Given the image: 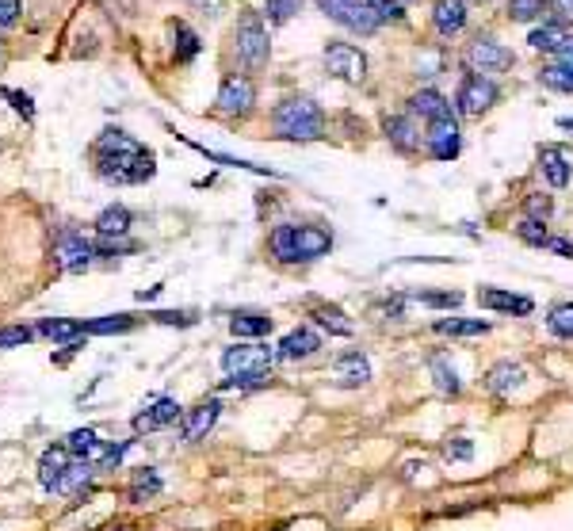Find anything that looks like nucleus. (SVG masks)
Here are the masks:
<instances>
[{
	"label": "nucleus",
	"instance_id": "obj_1",
	"mask_svg": "<svg viewBox=\"0 0 573 531\" xmlns=\"http://www.w3.org/2000/svg\"><path fill=\"white\" fill-rule=\"evenodd\" d=\"M92 165H96V176L107 184H146L157 172L153 149L134 142L127 130L119 127H107L92 142Z\"/></svg>",
	"mask_w": 573,
	"mask_h": 531
},
{
	"label": "nucleus",
	"instance_id": "obj_2",
	"mask_svg": "<svg viewBox=\"0 0 573 531\" xmlns=\"http://www.w3.org/2000/svg\"><path fill=\"white\" fill-rule=\"evenodd\" d=\"M268 249L279 264H314L333 249V234L325 226H295V222H279L276 230L268 234Z\"/></svg>",
	"mask_w": 573,
	"mask_h": 531
},
{
	"label": "nucleus",
	"instance_id": "obj_3",
	"mask_svg": "<svg viewBox=\"0 0 573 531\" xmlns=\"http://www.w3.org/2000/svg\"><path fill=\"white\" fill-rule=\"evenodd\" d=\"M272 130H276V138H287V142H318L325 138V111L310 96L283 100L272 111Z\"/></svg>",
	"mask_w": 573,
	"mask_h": 531
},
{
	"label": "nucleus",
	"instance_id": "obj_4",
	"mask_svg": "<svg viewBox=\"0 0 573 531\" xmlns=\"http://www.w3.org/2000/svg\"><path fill=\"white\" fill-rule=\"evenodd\" d=\"M276 367V348L268 344H234L222 352V371L230 375V386H260Z\"/></svg>",
	"mask_w": 573,
	"mask_h": 531
},
{
	"label": "nucleus",
	"instance_id": "obj_5",
	"mask_svg": "<svg viewBox=\"0 0 573 531\" xmlns=\"http://www.w3.org/2000/svg\"><path fill=\"white\" fill-rule=\"evenodd\" d=\"M234 50H237V62L245 65L249 73L264 69L268 58H272V39H268V23L260 12L245 8L234 23Z\"/></svg>",
	"mask_w": 573,
	"mask_h": 531
},
{
	"label": "nucleus",
	"instance_id": "obj_6",
	"mask_svg": "<svg viewBox=\"0 0 573 531\" xmlns=\"http://www.w3.org/2000/svg\"><path fill=\"white\" fill-rule=\"evenodd\" d=\"M516 65V58H512V50L505 43H497L493 35H474L467 43V50H463V69L467 73H478V77H497V73H505V69H512Z\"/></svg>",
	"mask_w": 573,
	"mask_h": 531
},
{
	"label": "nucleus",
	"instance_id": "obj_7",
	"mask_svg": "<svg viewBox=\"0 0 573 531\" xmlns=\"http://www.w3.org/2000/svg\"><path fill=\"white\" fill-rule=\"evenodd\" d=\"M321 12L329 16V20L337 23V27H344V31H352V35H375L382 27V20L371 12V4L367 0H314Z\"/></svg>",
	"mask_w": 573,
	"mask_h": 531
},
{
	"label": "nucleus",
	"instance_id": "obj_8",
	"mask_svg": "<svg viewBox=\"0 0 573 531\" xmlns=\"http://www.w3.org/2000/svg\"><path fill=\"white\" fill-rule=\"evenodd\" d=\"M497 100H501V88L489 77H478V73H463V81L455 88V111L463 119H482Z\"/></svg>",
	"mask_w": 573,
	"mask_h": 531
},
{
	"label": "nucleus",
	"instance_id": "obj_9",
	"mask_svg": "<svg viewBox=\"0 0 573 531\" xmlns=\"http://www.w3.org/2000/svg\"><path fill=\"white\" fill-rule=\"evenodd\" d=\"M321 58H325V69H329L337 81H344V85H363V81H367V54H363L360 46L333 39V43L325 46Z\"/></svg>",
	"mask_w": 573,
	"mask_h": 531
},
{
	"label": "nucleus",
	"instance_id": "obj_10",
	"mask_svg": "<svg viewBox=\"0 0 573 531\" xmlns=\"http://www.w3.org/2000/svg\"><path fill=\"white\" fill-rule=\"evenodd\" d=\"M214 107L230 119H245L256 107V85L249 73H230L222 85H218V96H214Z\"/></svg>",
	"mask_w": 573,
	"mask_h": 531
},
{
	"label": "nucleus",
	"instance_id": "obj_11",
	"mask_svg": "<svg viewBox=\"0 0 573 531\" xmlns=\"http://www.w3.org/2000/svg\"><path fill=\"white\" fill-rule=\"evenodd\" d=\"M54 260H58L62 272L81 276L88 264L96 260V245H92L81 230H62V234H58V245H54Z\"/></svg>",
	"mask_w": 573,
	"mask_h": 531
},
{
	"label": "nucleus",
	"instance_id": "obj_12",
	"mask_svg": "<svg viewBox=\"0 0 573 531\" xmlns=\"http://www.w3.org/2000/svg\"><path fill=\"white\" fill-rule=\"evenodd\" d=\"M382 134H386V142L398 149V153H421L425 146V130L417 127V119L409 115V111H398V115H382Z\"/></svg>",
	"mask_w": 573,
	"mask_h": 531
},
{
	"label": "nucleus",
	"instance_id": "obj_13",
	"mask_svg": "<svg viewBox=\"0 0 573 531\" xmlns=\"http://www.w3.org/2000/svg\"><path fill=\"white\" fill-rule=\"evenodd\" d=\"M425 149L436 157V161H455V157H459V149H463V130L455 123V115H444V119L428 123Z\"/></svg>",
	"mask_w": 573,
	"mask_h": 531
},
{
	"label": "nucleus",
	"instance_id": "obj_14",
	"mask_svg": "<svg viewBox=\"0 0 573 531\" xmlns=\"http://www.w3.org/2000/svg\"><path fill=\"white\" fill-rule=\"evenodd\" d=\"M467 20H470V0H436L432 4V27H436L440 39L463 35Z\"/></svg>",
	"mask_w": 573,
	"mask_h": 531
},
{
	"label": "nucleus",
	"instance_id": "obj_15",
	"mask_svg": "<svg viewBox=\"0 0 573 531\" xmlns=\"http://www.w3.org/2000/svg\"><path fill=\"white\" fill-rule=\"evenodd\" d=\"M321 352V337L310 329V325H302V329H291L287 337L276 344V360L283 363H298V360H310V356H318Z\"/></svg>",
	"mask_w": 573,
	"mask_h": 531
},
{
	"label": "nucleus",
	"instance_id": "obj_16",
	"mask_svg": "<svg viewBox=\"0 0 573 531\" xmlns=\"http://www.w3.org/2000/svg\"><path fill=\"white\" fill-rule=\"evenodd\" d=\"M478 306H486L493 314H516V318H528L535 310V302L528 295H512L501 287H478Z\"/></svg>",
	"mask_w": 573,
	"mask_h": 531
},
{
	"label": "nucleus",
	"instance_id": "obj_17",
	"mask_svg": "<svg viewBox=\"0 0 573 531\" xmlns=\"http://www.w3.org/2000/svg\"><path fill=\"white\" fill-rule=\"evenodd\" d=\"M333 383L352 390V386H367L371 383V360L363 352H344L333 360Z\"/></svg>",
	"mask_w": 573,
	"mask_h": 531
},
{
	"label": "nucleus",
	"instance_id": "obj_18",
	"mask_svg": "<svg viewBox=\"0 0 573 531\" xmlns=\"http://www.w3.org/2000/svg\"><path fill=\"white\" fill-rule=\"evenodd\" d=\"M573 39V27L570 23H562V20H543L539 23V27H535V31H531L528 35V46L531 50H535V54H558V50H562V46L570 43Z\"/></svg>",
	"mask_w": 573,
	"mask_h": 531
},
{
	"label": "nucleus",
	"instance_id": "obj_19",
	"mask_svg": "<svg viewBox=\"0 0 573 531\" xmlns=\"http://www.w3.org/2000/svg\"><path fill=\"white\" fill-rule=\"evenodd\" d=\"M218 413H222L218 402H203V405H195V409H188V413L180 417V440H184V444L203 440L214 428V421H218Z\"/></svg>",
	"mask_w": 573,
	"mask_h": 531
},
{
	"label": "nucleus",
	"instance_id": "obj_20",
	"mask_svg": "<svg viewBox=\"0 0 573 531\" xmlns=\"http://www.w3.org/2000/svg\"><path fill=\"white\" fill-rule=\"evenodd\" d=\"M73 451L69 447H46L43 459H39V482H43V489H50V493H58V486H62L65 470L73 467Z\"/></svg>",
	"mask_w": 573,
	"mask_h": 531
},
{
	"label": "nucleus",
	"instance_id": "obj_21",
	"mask_svg": "<svg viewBox=\"0 0 573 531\" xmlns=\"http://www.w3.org/2000/svg\"><path fill=\"white\" fill-rule=\"evenodd\" d=\"M405 104H409L413 119H425V123H436V119L451 115V100H447L444 92H436V88H417Z\"/></svg>",
	"mask_w": 573,
	"mask_h": 531
},
{
	"label": "nucleus",
	"instance_id": "obj_22",
	"mask_svg": "<svg viewBox=\"0 0 573 531\" xmlns=\"http://www.w3.org/2000/svg\"><path fill=\"white\" fill-rule=\"evenodd\" d=\"M65 447L77 455V459H85V463H92V467L100 470V463L107 459V451H111V444H104L92 428H77V432H69L65 436Z\"/></svg>",
	"mask_w": 573,
	"mask_h": 531
},
{
	"label": "nucleus",
	"instance_id": "obj_23",
	"mask_svg": "<svg viewBox=\"0 0 573 531\" xmlns=\"http://www.w3.org/2000/svg\"><path fill=\"white\" fill-rule=\"evenodd\" d=\"M184 417V409L172 402V398H157L153 405H146L138 417H134V432H157V428L172 425V421H180Z\"/></svg>",
	"mask_w": 573,
	"mask_h": 531
},
{
	"label": "nucleus",
	"instance_id": "obj_24",
	"mask_svg": "<svg viewBox=\"0 0 573 531\" xmlns=\"http://www.w3.org/2000/svg\"><path fill=\"white\" fill-rule=\"evenodd\" d=\"M524 379H528L524 363L501 360V363H493V367L486 371V390H489V394H512L516 386H524Z\"/></svg>",
	"mask_w": 573,
	"mask_h": 531
},
{
	"label": "nucleus",
	"instance_id": "obj_25",
	"mask_svg": "<svg viewBox=\"0 0 573 531\" xmlns=\"http://www.w3.org/2000/svg\"><path fill=\"white\" fill-rule=\"evenodd\" d=\"M539 169H543V176H547V184L551 188H570V176H573V169H570V157L562 153L558 146H543L539 149Z\"/></svg>",
	"mask_w": 573,
	"mask_h": 531
},
{
	"label": "nucleus",
	"instance_id": "obj_26",
	"mask_svg": "<svg viewBox=\"0 0 573 531\" xmlns=\"http://www.w3.org/2000/svg\"><path fill=\"white\" fill-rule=\"evenodd\" d=\"M39 333L50 337L54 344H65V348H77L81 337H88L85 325H81V321H69V318H46L43 325H39Z\"/></svg>",
	"mask_w": 573,
	"mask_h": 531
},
{
	"label": "nucleus",
	"instance_id": "obj_27",
	"mask_svg": "<svg viewBox=\"0 0 573 531\" xmlns=\"http://www.w3.org/2000/svg\"><path fill=\"white\" fill-rule=\"evenodd\" d=\"M230 333L245 340L268 337L272 333V318L268 314H253V310H237L234 318H230Z\"/></svg>",
	"mask_w": 573,
	"mask_h": 531
},
{
	"label": "nucleus",
	"instance_id": "obj_28",
	"mask_svg": "<svg viewBox=\"0 0 573 531\" xmlns=\"http://www.w3.org/2000/svg\"><path fill=\"white\" fill-rule=\"evenodd\" d=\"M130 211L123 207V203H115V207H107V211H100V218H96V234L100 237H127V230H130Z\"/></svg>",
	"mask_w": 573,
	"mask_h": 531
},
{
	"label": "nucleus",
	"instance_id": "obj_29",
	"mask_svg": "<svg viewBox=\"0 0 573 531\" xmlns=\"http://www.w3.org/2000/svg\"><path fill=\"white\" fill-rule=\"evenodd\" d=\"M440 337H486L489 321L482 318H440L432 325Z\"/></svg>",
	"mask_w": 573,
	"mask_h": 531
},
{
	"label": "nucleus",
	"instance_id": "obj_30",
	"mask_svg": "<svg viewBox=\"0 0 573 531\" xmlns=\"http://www.w3.org/2000/svg\"><path fill=\"white\" fill-rule=\"evenodd\" d=\"M161 474L153 467H142V470H134V482H130V489H127V497L134 501V505H142V501H149V497H157L161 493Z\"/></svg>",
	"mask_w": 573,
	"mask_h": 531
},
{
	"label": "nucleus",
	"instance_id": "obj_31",
	"mask_svg": "<svg viewBox=\"0 0 573 531\" xmlns=\"http://www.w3.org/2000/svg\"><path fill=\"white\" fill-rule=\"evenodd\" d=\"M505 8H509V20L512 23H543V20H551V16H547V12H551V4H547V0H509Z\"/></svg>",
	"mask_w": 573,
	"mask_h": 531
},
{
	"label": "nucleus",
	"instance_id": "obj_32",
	"mask_svg": "<svg viewBox=\"0 0 573 531\" xmlns=\"http://www.w3.org/2000/svg\"><path fill=\"white\" fill-rule=\"evenodd\" d=\"M314 321L321 329H329L333 337H352V321L344 318L340 306H314Z\"/></svg>",
	"mask_w": 573,
	"mask_h": 531
},
{
	"label": "nucleus",
	"instance_id": "obj_33",
	"mask_svg": "<svg viewBox=\"0 0 573 531\" xmlns=\"http://www.w3.org/2000/svg\"><path fill=\"white\" fill-rule=\"evenodd\" d=\"M127 329H134V318H130V314H111V318L85 321L88 337H115V333H127Z\"/></svg>",
	"mask_w": 573,
	"mask_h": 531
},
{
	"label": "nucleus",
	"instance_id": "obj_34",
	"mask_svg": "<svg viewBox=\"0 0 573 531\" xmlns=\"http://www.w3.org/2000/svg\"><path fill=\"white\" fill-rule=\"evenodd\" d=\"M547 329H551L558 340H573V302H558V306H551Z\"/></svg>",
	"mask_w": 573,
	"mask_h": 531
},
{
	"label": "nucleus",
	"instance_id": "obj_35",
	"mask_svg": "<svg viewBox=\"0 0 573 531\" xmlns=\"http://www.w3.org/2000/svg\"><path fill=\"white\" fill-rule=\"evenodd\" d=\"M428 367H432V379H436V390H440V394H451V398H455V394L463 390L459 375H455V367H451L444 356H436V360L428 363Z\"/></svg>",
	"mask_w": 573,
	"mask_h": 531
},
{
	"label": "nucleus",
	"instance_id": "obj_36",
	"mask_svg": "<svg viewBox=\"0 0 573 531\" xmlns=\"http://www.w3.org/2000/svg\"><path fill=\"white\" fill-rule=\"evenodd\" d=\"M172 35H176V62H191L199 54V35L184 20L172 23Z\"/></svg>",
	"mask_w": 573,
	"mask_h": 531
},
{
	"label": "nucleus",
	"instance_id": "obj_37",
	"mask_svg": "<svg viewBox=\"0 0 573 531\" xmlns=\"http://www.w3.org/2000/svg\"><path fill=\"white\" fill-rule=\"evenodd\" d=\"M539 81H543V88H551V92H566V96H573V77L558 62L543 65V69H539Z\"/></svg>",
	"mask_w": 573,
	"mask_h": 531
},
{
	"label": "nucleus",
	"instance_id": "obj_38",
	"mask_svg": "<svg viewBox=\"0 0 573 531\" xmlns=\"http://www.w3.org/2000/svg\"><path fill=\"white\" fill-rule=\"evenodd\" d=\"M516 237H520L524 245H535V249H547V241H551L547 222H535V218H520V222H516Z\"/></svg>",
	"mask_w": 573,
	"mask_h": 531
},
{
	"label": "nucleus",
	"instance_id": "obj_39",
	"mask_svg": "<svg viewBox=\"0 0 573 531\" xmlns=\"http://www.w3.org/2000/svg\"><path fill=\"white\" fill-rule=\"evenodd\" d=\"M92 474H96V467H92V463H85V459H73V467L65 470L58 493H77L81 486H88V478H92Z\"/></svg>",
	"mask_w": 573,
	"mask_h": 531
},
{
	"label": "nucleus",
	"instance_id": "obj_40",
	"mask_svg": "<svg viewBox=\"0 0 573 531\" xmlns=\"http://www.w3.org/2000/svg\"><path fill=\"white\" fill-rule=\"evenodd\" d=\"M551 214H554V199L547 192L524 195V218H535V222H551Z\"/></svg>",
	"mask_w": 573,
	"mask_h": 531
},
{
	"label": "nucleus",
	"instance_id": "obj_41",
	"mask_svg": "<svg viewBox=\"0 0 573 531\" xmlns=\"http://www.w3.org/2000/svg\"><path fill=\"white\" fill-rule=\"evenodd\" d=\"M413 302H421V306H432V310H455L463 295L459 291H417Z\"/></svg>",
	"mask_w": 573,
	"mask_h": 531
},
{
	"label": "nucleus",
	"instance_id": "obj_42",
	"mask_svg": "<svg viewBox=\"0 0 573 531\" xmlns=\"http://www.w3.org/2000/svg\"><path fill=\"white\" fill-rule=\"evenodd\" d=\"M298 8H302V0H264V16H268V23H287L298 16Z\"/></svg>",
	"mask_w": 573,
	"mask_h": 531
},
{
	"label": "nucleus",
	"instance_id": "obj_43",
	"mask_svg": "<svg viewBox=\"0 0 573 531\" xmlns=\"http://www.w3.org/2000/svg\"><path fill=\"white\" fill-rule=\"evenodd\" d=\"M367 4H371V12H375L382 23H405L402 0H367Z\"/></svg>",
	"mask_w": 573,
	"mask_h": 531
},
{
	"label": "nucleus",
	"instance_id": "obj_44",
	"mask_svg": "<svg viewBox=\"0 0 573 531\" xmlns=\"http://www.w3.org/2000/svg\"><path fill=\"white\" fill-rule=\"evenodd\" d=\"M31 337H35V329H27V325H4V329H0V352L23 348Z\"/></svg>",
	"mask_w": 573,
	"mask_h": 531
},
{
	"label": "nucleus",
	"instance_id": "obj_45",
	"mask_svg": "<svg viewBox=\"0 0 573 531\" xmlns=\"http://www.w3.org/2000/svg\"><path fill=\"white\" fill-rule=\"evenodd\" d=\"M436 73H444V54H440V50H421L417 77H436Z\"/></svg>",
	"mask_w": 573,
	"mask_h": 531
},
{
	"label": "nucleus",
	"instance_id": "obj_46",
	"mask_svg": "<svg viewBox=\"0 0 573 531\" xmlns=\"http://www.w3.org/2000/svg\"><path fill=\"white\" fill-rule=\"evenodd\" d=\"M470 455H474V444H470L467 436H459V440H451V444L444 447L447 463H467Z\"/></svg>",
	"mask_w": 573,
	"mask_h": 531
},
{
	"label": "nucleus",
	"instance_id": "obj_47",
	"mask_svg": "<svg viewBox=\"0 0 573 531\" xmlns=\"http://www.w3.org/2000/svg\"><path fill=\"white\" fill-rule=\"evenodd\" d=\"M23 4L20 0H0V27H12V23L20 20Z\"/></svg>",
	"mask_w": 573,
	"mask_h": 531
},
{
	"label": "nucleus",
	"instance_id": "obj_48",
	"mask_svg": "<svg viewBox=\"0 0 573 531\" xmlns=\"http://www.w3.org/2000/svg\"><path fill=\"white\" fill-rule=\"evenodd\" d=\"M4 100L16 107L20 115H27V119L35 115V107H31V96H23V92H12V88H4Z\"/></svg>",
	"mask_w": 573,
	"mask_h": 531
},
{
	"label": "nucleus",
	"instance_id": "obj_49",
	"mask_svg": "<svg viewBox=\"0 0 573 531\" xmlns=\"http://www.w3.org/2000/svg\"><path fill=\"white\" fill-rule=\"evenodd\" d=\"M551 4V20H562V23H570L573 20V0H547Z\"/></svg>",
	"mask_w": 573,
	"mask_h": 531
},
{
	"label": "nucleus",
	"instance_id": "obj_50",
	"mask_svg": "<svg viewBox=\"0 0 573 531\" xmlns=\"http://www.w3.org/2000/svg\"><path fill=\"white\" fill-rule=\"evenodd\" d=\"M554 62L562 65V69H566V73H570L573 77V39L566 46H562V50H558V54H554Z\"/></svg>",
	"mask_w": 573,
	"mask_h": 531
},
{
	"label": "nucleus",
	"instance_id": "obj_51",
	"mask_svg": "<svg viewBox=\"0 0 573 531\" xmlns=\"http://www.w3.org/2000/svg\"><path fill=\"white\" fill-rule=\"evenodd\" d=\"M547 249H551V253H562V256H573V241H566V237H551Z\"/></svg>",
	"mask_w": 573,
	"mask_h": 531
},
{
	"label": "nucleus",
	"instance_id": "obj_52",
	"mask_svg": "<svg viewBox=\"0 0 573 531\" xmlns=\"http://www.w3.org/2000/svg\"><path fill=\"white\" fill-rule=\"evenodd\" d=\"M191 4H199V8H207V12H218L226 0H191Z\"/></svg>",
	"mask_w": 573,
	"mask_h": 531
},
{
	"label": "nucleus",
	"instance_id": "obj_53",
	"mask_svg": "<svg viewBox=\"0 0 573 531\" xmlns=\"http://www.w3.org/2000/svg\"><path fill=\"white\" fill-rule=\"evenodd\" d=\"M558 127H562V130H573V119H570V115H566V119H558Z\"/></svg>",
	"mask_w": 573,
	"mask_h": 531
},
{
	"label": "nucleus",
	"instance_id": "obj_54",
	"mask_svg": "<svg viewBox=\"0 0 573 531\" xmlns=\"http://www.w3.org/2000/svg\"><path fill=\"white\" fill-rule=\"evenodd\" d=\"M0 65H4V43H0Z\"/></svg>",
	"mask_w": 573,
	"mask_h": 531
},
{
	"label": "nucleus",
	"instance_id": "obj_55",
	"mask_svg": "<svg viewBox=\"0 0 573 531\" xmlns=\"http://www.w3.org/2000/svg\"><path fill=\"white\" fill-rule=\"evenodd\" d=\"M474 4H489V0H474Z\"/></svg>",
	"mask_w": 573,
	"mask_h": 531
},
{
	"label": "nucleus",
	"instance_id": "obj_56",
	"mask_svg": "<svg viewBox=\"0 0 573 531\" xmlns=\"http://www.w3.org/2000/svg\"><path fill=\"white\" fill-rule=\"evenodd\" d=\"M402 4H405V0H402Z\"/></svg>",
	"mask_w": 573,
	"mask_h": 531
}]
</instances>
